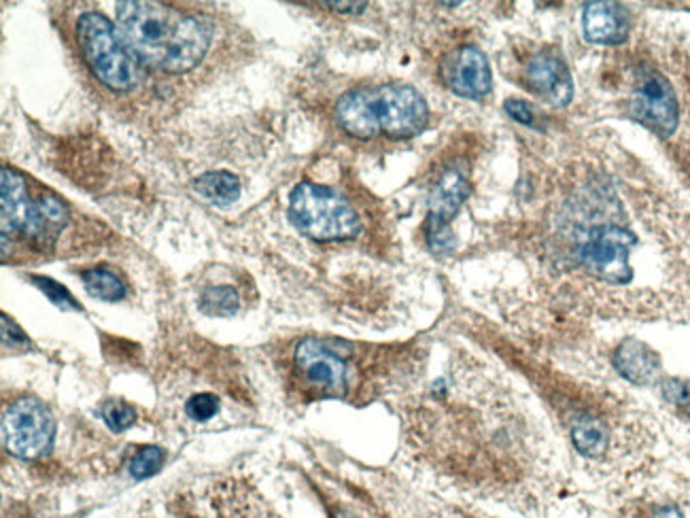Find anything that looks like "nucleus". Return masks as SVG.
Masks as SVG:
<instances>
[{
	"label": "nucleus",
	"instance_id": "f257e3e1",
	"mask_svg": "<svg viewBox=\"0 0 690 518\" xmlns=\"http://www.w3.org/2000/svg\"><path fill=\"white\" fill-rule=\"evenodd\" d=\"M500 241L546 304L601 319L690 316V194L608 130L521 133Z\"/></svg>",
	"mask_w": 690,
	"mask_h": 518
},
{
	"label": "nucleus",
	"instance_id": "f03ea898",
	"mask_svg": "<svg viewBox=\"0 0 690 518\" xmlns=\"http://www.w3.org/2000/svg\"><path fill=\"white\" fill-rule=\"evenodd\" d=\"M528 374L540 387L574 451L589 463L614 468L650 444L642 419L619 398L565 377L542 361H531Z\"/></svg>",
	"mask_w": 690,
	"mask_h": 518
},
{
	"label": "nucleus",
	"instance_id": "7ed1b4c3",
	"mask_svg": "<svg viewBox=\"0 0 690 518\" xmlns=\"http://www.w3.org/2000/svg\"><path fill=\"white\" fill-rule=\"evenodd\" d=\"M119 37L145 65L164 72L196 67L210 46V28L160 2H117Z\"/></svg>",
	"mask_w": 690,
	"mask_h": 518
},
{
	"label": "nucleus",
	"instance_id": "20e7f679",
	"mask_svg": "<svg viewBox=\"0 0 690 518\" xmlns=\"http://www.w3.org/2000/svg\"><path fill=\"white\" fill-rule=\"evenodd\" d=\"M334 119L355 140H406L427 128L430 107L413 86L383 84L345 91L334 105Z\"/></svg>",
	"mask_w": 690,
	"mask_h": 518
},
{
	"label": "nucleus",
	"instance_id": "39448f33",
	"mask_svg": "<svg viewBox=\"0 0 690 518\" xmlns=\"http://www.w3.org/2000/svg\"><path fill=\"white\" fill-rule=\"evenodd\" d=\"M510 79L549 111H568L575 100L574 70L561 43L521 35L510 46Z\"/></svg>",
	"mask_w": 690,
	"mask_h": 518
},
{
	"label": "nucleus",
	"instance_id": "423d86ee",
	"mask_svg": "<svg viewBox=\"0 0 690 518\" xmlns=\"http://www.w3.org/2000/svg\"><path fill=\"white\" fill-rule=\"evenodd\" d=\"M292 370L304 398L346 400L359 381L362 360L348 342L306 336L294 349Z\"/></svg>",
	"mask_w": 690,
	"mask_h": 518
},
{
	"label": "nucleus",
	"instance_id": "0eeeda50",
	"mask_svg": "<svg viewBox=\"0 0 690 518\" xmlns=\"http://www.w3.org/2000/svg\"><path fill=\"white\" fill-rule=\"evenodd\" d=\"M0 185L2 241H9V234H20L34 243H53L69 219L65 204L51 194L32 196L22 175L7 166L0 173Z\"/></svg>",
	"mask_w": 690,
	"mask_h": 518
},
{
	"label": "nucleus",
	"instance_id": "6e6552de",
	"mask_svg": "<svg viewBox=\"0 0 690 518\" xmlns=\"http://www.w3.org/2000/svg\"><path fill=\"white\" fill-rule=\"evenodd\" d=\"M292 224L317 243H345L362 232V217L355 206L336 189L304 180L292 192Z\"/></svg>",
	"mask_w": 690,
	"mask_h": 518
},
{
	"label": "nucleus",
	"instance_id": "1a4fd4ad",
	"mask_svg": "<svg viewBox=\"0 0 690 518\" xmlns=\"http://www.w3.org/2000/svg\"><path fill=\"white\" fill-rule=\"evenodd\" d=\"M79 49L93 75L111 90L128 91L137 84V68L114 23L100 13H83L77 26Z\"/></svg>",
	"mask_w": 690,
	"mask_h": 518
},
{
	"label": "nucleus",
	"instance_id": "9d476101",
	"mask_svg": "<svg viewBox=\"0 0 690 518\" xmlns=\"http://www.w3.org/2000/svg\"><path fill=\"white\" fill-rule=\"evenodd\" d=\"M470 166L465 159H453L437 170L427 192V217H425V243L434 253H448L455 247V234L451 224L461 206L472 196Z\"/></svg>",
	"mask_w": 690,
	"mask_h": 518
},
{
	"label": "nucleus",
	"instance_id": "9b49d317",
	"mask_svg": "<svg viewBox=\"0 0 690 518\" xmlns=\"http://www.w3.org/2000/svg\"><path fill=\"white\" fill-rule=\"evenodd\" d=\"M56 423L37 398H20L2 414V444L20 459H39L51 449Z\"/></svg>",
	"mask_w": 690,
	"mask_h": 518
},
{
	"label": "nucleus",
	"instance_id": "f8f14e48",
	"mask_svg": "<svg viewBox=\"0 0 690 518\" xmlns=\"http://www.w3.org/2000/svg\"><path fill=\"white\" fill-rule=\"evenodd\" d=\"M444 88L460 98L484 100L493 91V70L489 56L474 43L453 47L437 67Z\"/></svg>",
	"mask_w": 690,
	"mask_h": 518
},
{
	"label": "nucleus",
	"instance_id": "ddd939ff",
	"mask_svg": "<svg viewBox=\"0 0 690 518\" xmlns=\"http://www.w3.org/2000/svg\"><path fill=\"white\" fill-rule=\"evenodd\" d=\"M635 20L631 9L619 2H589L580 13L584 43L601 49H619L633 37Z\"/></svg>",
	"mask_w": 690,
	"mask_h": 518
},
{
	"label": "nucleus",
	"instance_id": "4468645a",
	"mask_svg": "<svg viewBox=\"0 0 690 518\" xmlns=\"http://www.w3.org/2000/svg\"><path fill=\"white\" fill-rule=\"evenodd\" d=\"M614 368L629 383L650 384L661 377L659 355L638 340H627L614 353Z\"/></svg>",
	"mask_w": 690,
	"mask_h": 518
},
{
	"label": "nucleus",
	"instance_id": "2eb2a0df",
	"mask_svg": "<svg viewBox=\"0 0 690 518\" xmlns=\"http://www.w3.org/2000/svg\"><path fill=\"white\" fill-rule=\"evenodd\" d=\"M194 187L205 201L217 204V206H228V204L236 203L240 196V180L226 170L203 175L196 180Z\"/></svg>",
	"mask_w": 690,
	"mask_h": 518
},
{
	"label": "nucleus",
	"instance_id": "dca6fc26",
	"mask_svg": "<svg viewBox=\"0 0 690 518\" xmlns=\"http://www.w3.org/2000/svg\"><path fill=\"white\" fill-rule=\"evenodd\" d=\"M83 287L88 290L90 295L105 300V302H117L126 295L124 283L117 278L114 272L102 271V268H93V271L83 272Z\"/></svg>",
	"mask_w": 690,
	"mask_h": 518
},
{
	"label": "nucleus",
	"instance_id": "f3484780",
	"mask_svg": "<svg viewBox=\"0 0 690 518\" xmlns=\"http://www.w3.org/2000/svg\"><path fill=\"white\" fill-rule=\"evenodd\" d=\"M240 309V297L231 287H213L203 293L200 297V311L210 316H230L238 313Z\"/></svg>",
	"mask_w": 690,
	"mask_h": 518
},
{
	"label": "nucleus",
	"instance_id": "a211bd4d",
	"mask_svg": "<svg viewBox=\"0 0 690 518\" xmlns=\"http://www.w3.org/2000/svg\"><path fill=\"white\" fill-rule=\"evenodd\" d=\"M161 463H164V451L158 447H145L132 457L130 473L137 480H145V478L160 472Z\"/></svg>",
	"mask_w": 690,
	"mask_h": 518
},
{
	"label": "nucleus",
	"instance_id": "6ab92c4d",
	"mask_svg": "<svg viewBox=\"0 0 690 518\" xmlns=\"http://www.w3.org/2000/svg\"><path fill=\"white\" fill-rule=\"evenodd\" d=\"M102 419L107 423V428L116 433H124L126 429L135 423V410L130 404L121 402V400H111L102 405Z\"/></svg>",
	"mask_w": 690,
	"mask_h": 518
},
{
	"label": "nucleus",
	"instance_id": "aec40b11",
	"mask_svg": "<svg viewBox=\"0 0 690 518\" xmlns=\"http://www.w3.org/2000/svg\"><path fill=\"white\" fill-rule=\"evenodd\" d=\"M185 412L189 419L205 423L208 419H213L219 412V398L213 393H198L191 400H187Z\"/></svg>",
	"mask_w": 690,
	"mask_h": 518
},
{
	"label": "nucleus",
	"instance_id": "412c9836",
	"mask_svg": "<svg viewBox=\"0 0 690 518\" xmlns=\"http://www.w3.org/2000/svg\"><path fill=\"white\" fill-rule=\"evenodd\" d=\"M34 285H37L41 292L46 293L47 297H49L56 306H60V309H65V311H81L79 302H75V297H72L62 285H58L56 281L43 278V276H34Z\"/></svg>",
	"mask_w": 690,
	"mask_h": 518
},
{
	"label": "nucleus",
	"instance_id": "4be33fe9",
	"mask_svg": "<svg viewBox=\"0 0 690 518\" xmlns=\"http://www.w3.org/2000/svg\"><path fill=\"white\" fill-rule=\"evenodd\" d=\"M663 398L669 404L676 405L682 412H690V381H678V379H668L663 381Z\"/></svg>",
	"mask_w": 690,
	"mask_h": 518
},
{
	"label": "nucleus",
	"instance_id": "5701e85b",
	"mask_svg": "<svg viewBox=\"0 0 690 518\" xmlns=\"http://www.w3.org/2000/svg\"><path fill=\"white\" fill-rule=\"evenodd\" d=\"M2 344L4 346H26L28 344L26 334L7 315H2Z\"/></svg>",
	"mask_w": 690,
	"mask_h": 518
},
{
	"label": "nucleus",
	"instance_id": "b1692460",
	"mask_svg": "<svg viewBox=\"0 0 690 518\" xmlns=\"http://www.w3.org/2000/svg\"><path fill=\"white\" fill-rule=\"evenodd\" d=\"M644 518H687V515L682 512L678 504L663 501V504H652Z\"/></svg>",
	"mask_w": 690,
	"mask_h": 518
}]
</instances>
